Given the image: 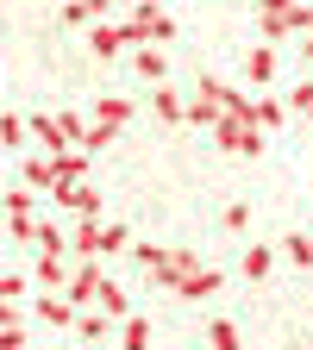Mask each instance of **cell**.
<instances>
[{
    "label": "cell",
    "instance_id": "obj_35",
    "mask_svg": "<svg viewBox=\"0 0 313 350\" xmlns=\"http://www.w3.org/2000/svg\"><path fill=\"white\" fill-rule=\"evenodd\" d=\"M226 226H232V232H245V226H251V206H245V200H232V206H226Z\"/></svg>",
    "mask_w": 313,
    "mask_h": 350
},
{
    "label": "cell",
    "instance_id": "obj_9",
    "mask_svg": "<svg viewBox=\"0 0 313 350\" xmlns=\"http://www.w3.org/2000/svg\"><path fill=\"white\" fill-rule=\"evenodd\" d=\"M25 138H38V144H44L38 157H57V150H69V144H63V131H57V119H44V113H38V119H25Z\"/></svg>",
    "mask_w": 313,
    "mask_h": 350
},
{
    "label": "cell",
    "instance_id": "obj_26",
    "mask_svg": "<svg viewBox=\"0 0 313 350\" xmlns=\"http://www.w3.org/2000/svg\"><path fill=\"white\" fill-rule=\"evenodd\" d=\"M75 332H82L88 344H101V338H107V313H95V306H82V313H75Z\"/></svg>",
    "mask_w": 313,
    "mask_h": 350
},
{
    "label": "cell",
    "instance_id": "obj_13",
    "mask_svg": "<svg viewBox=\"0 0 313 350\" xmlns=\"http://www.w3.org/2000/svg\"><path fill=\"white\" fill-rule=\"evenodd\" d=\"M32 313H38L44 325H75V306H69L63 294H44V300H32Z\"/></svg>",
    "mask_w": 313,
    "mask_h": 350
},
{
    "label": "cell",
    "instance_id": "obj_19",
    "mask_svg": "<svg viewBox=\"0 0 313 350\" xmlns=\"http://www.w3.org/2000/svg\"><path fill=\"white\" fill-rule=\"evenodd\" d=\"M25 188H32V194H51V188H57L51 157H25Z\"/></svg>",
    "mask_w": 313,
    "mask_h": 350
},
{
    "label": "cell",
    "instance_id": "obj_30",
    "mask_svg": "<svg viewBox=\"0 0 313 350\" xmlns=\"http://www.w3.org/2000/svg\"><path fill=\"white\" fill-rule=\"evenodd\" d=\"M0 144H7V150L25 144V119H19V113H0Z\"/></svg>",
    "mask_w": 313,
    "mask_h": 350
},
{
    "label": "cell",
    "instance_id": "obj_32",
    "mask_svg": "<svg viewBox=\"0 0 313 350\" xmlns=\"http://www.w3.org/2000/svg\"><path fill=\"white\" fill-rule=\"evenodd\" d=\"M113 138H119V131H107V125H88V131H82V150H107Z\"/></svg>",
    "mask_w": 313,
    "mask_h": 350
},
{
    "label": "cell",
    "instance_id": "obj_38",
    "mask_svg": "<svg viewBox=\"0 0 313 350\" xmlns=\"http://www.w3.org/2000/svg\"><path fill=\"white\" fill-rule=\"evenodd\" d=\"M25 294V275H0V300H19Z\"/></svg>",
    "mask_w": 313,
    "mask_h": 350
},
{
    "label": "cell",
    "instance_id": "obj_24",
    "mask_svg": "<svg viewBox=\"0 0 313 350\" xmlns=\"http://www.w3.org/2000/svg\"><path fill=\"white\" fill-rule=\"evenodd\" d=\"M119 344H125V350H151V319L125 313V332H119Z\"/></svg>",
    "mask_w": 313,
    "mask_h": 350
},
{
    "label": "cell",
    "instance_id": "obj_15",
    "mask_svg": "<svg viewBox=\"0 0 313 350\" xmlns=\"http://www.w3.org/2000/svg\"><path fill=\"white\" fill-rule=\"evenodd\" d=\"M175 294H182V300H207V294H219V269H195V275H182V282H175Z\"/></svg>",
    "mask_w": 313,
    "mask_h": 350
},
{
    "label": "cell",
    "instance_id": "obj_3",
    "mask_svg": "<svg viewBox=\"0 0 313 350\" xmlns=\"http://www.w3.org/2000/svg\"><path fill=\"white\" fill-rule=\"evenodd\" d=\"M213 138H219V150H232V157H257V150H263V131H257L251 119H219Z\"/></svg>",
    "mask_w": 313,
    "mask_h": 350
},
{
    "label": "cell",
    "instance_id": "obj_22",
    "mask_svg": "<svg viewBox=\"0 0 313 350\" xmlns=\"http://www.w3.org/2000/svg\"><path fill=\"white\" fill-rule=\"evenodd\" d=\"M0 206H7V226H13V219H38V194H32L25 182H19L7 200H0Z\"/></svg>",
    "mask_w": 313,
    "mask_h": 350
},
{
    "label": "cell",
    "instance_id": "obj_16",
    "mask_svg": "<svg viewBox=\"0 0 313 350\" xmlns=\"http://www.w3.org/2000/svg\"><path fill=\"white\" fill-rule=\"evenodd\" d=\"M132 119V100H119V94H101L95 100V125H107V131H119Z\"/></svg>",
    "mask_w": 313,
    "mask_h": 350
},
{
    "label": "cell",
    "instance_id": "obj_37",
    "mask_svg": "<svg viewBox=\"0 0 313 350\" xmlns=\"http://www.w3.org/2000/svg\"><path fill=\"white\" fill-rule=\"evenodd\" d=\"M7 232H13L19 244H32V238H38V219H13V226H7Z\"/></svg>",
    "mask_w": 313,
    "mask_h": 350
},
{
    "label": "cell",
    "instance_id": "obj_20",
    "mask_svg": "<svg viewBox=\"0 0 313 350\" xmlns=\"http://www.w3.org/2000/svg\"><path fill=\"white\" fill-rule=\"evenodd\" d=\"M107 19V0H69L63 7V25H101Z\"/></svg>",
    "mask_w": 313,
    "mask_h": 350
},
{
    "label": "cell",
    "instance_id": "obj_18",
    "mask_svg": "<svg viewBox=\"0 0 313 350\" xmlns=\"http://www.w3.org/2000/svg\"><path fill=\"white\" fill-rule=\"evenodd\" d=\"M51 169H57V182H88V150H57Z\"/></svg>",
    "mask_w": 313,
    "mask_h": 350
},
{
    "label": "cell",
    "instance_id": "obj_27",
    "mask_svg": "<svg viewBox=\"0 0 313 350\" xmlns=\"http://www.w3.org/2000/svg\"><path fill=\"white\" fill-rule=\"evenodd\" d=\"M282 113H288L282 100H251V125H257V131H270V125H282Z\"/></svg>",
    "mask_w": 313,
    "mask_h": 350
},
{
    "label": "cell",
    "instance_id": "obj_2",
    "mask_svg": "<svg viewBox=\"0 0 313 350\" xmlns=\"http://www.w3.org/2000/svg\"><path fill=\"white\" fill-rule=\"evenodd\" d=\"M125 31H132V44H169V38H175V19L157 7V0H132Z\"/></svg>",
    "mask_w": 313,
    "mask_h": 350
},
{
    "label": "cell",
    "instance_id": "obj_17",
    "mask_svg": "<svg viewBox=\"0 0 313 350\" xmlns=\"http://www.w3.org/2000/svg\"><path fill=\"white\" fill-rule=\"evenodd\" d=\"M95 313H107V319H125V313H132V300H125V288H119V282H101Z\"/></svg>",
    "mask_w": 313,
    "mask_h": 350
},
{
    "label": "cell",
    "instance_id": "obj_8",
    "mask_svg": "<svg viewBox=\"0 0 313 350\" xmlns=\"http://www.w3.org/2000/svg\"><path fill=\"white\" fill-rule=\"evenodd\" d=\"M132 69H138V75H145V81L157 88V81L169 75V57L157 51V44H132Z\"/></svg>",
    "mask_w": 313,
    "mask_h": 350
},
{
    "label": "cell",
    "instance_id": "obj_10",
    "mask_svg": "<svg viewBox=\"0 0 313 350\" xmlns=\"http://www.w3.org/2000/svg\"><path fill=\"white\" fill-rule=\"evenodd\" d=\"M195 269H201V262H195V250H163L157 282H163V288H175V282H182V275H195Z\"/></svg>",
    "mask_w": 313,
    "mask_h": 350
},
{
    "label": "cell",
    "instance_id": "obj_4",
    "mask_svg": "<svg viewBox=\"0 0 313 350\" xmlns=\"http://www.w3.org/2000/svg\"><path fill=\"white\" fill-rule=\"evenodd\" d=\"M44 200H57V206H69L75 219H95L101 213V194H95V182H57Z\"/></svg>",
    "mask_w": 313,
    "mask_h": 350
},
{
    "label": "cell",
    "instance_id": "obj_36",
    "mask_svg": "<svg viewBox=\"0 0 313 350\" xmlns=\"http://www.w3.org/2000/svg\"><path fill=\"white\" fill-rule=\"evenodd\" d=\"M0 350H25V325H0Z\"/></svg>",
    "mask_w": 313,
    "mask_h": 350
},
{
    "label": "cell",
    "instance_id": "obj_7",
    "mask_svg": "<svg viewBox=\"0 0 313 350\" xmlns=\"http://www.w3.org/2000/svg\"><path fill=\"white\" fill-rule=\"evenodd\" d=\"M88 51H95V57H119V51H132V31L125 25H95V38H88Z\"/></svg>",
    "mask_w": 313,
    "mask_h": 350
},
{
    "label": "cell",
    "instance_id": "obj_29",
    "mask_svg": "<svg viewBox=\"0 0 313 350\" xmlns=\"http://www.w3.org/2000/svg\"><path fill=\"white\" fill-rule=\"evenodd\" d=\"M207 338H213V350H245V338H238V325H232V319H213V332H207Z\"/></svg>",
    "mask_w": 313,
    "mask_h": 350
},
{
    "label": "cell",
    "instance_id": "obj_40",
    "mask_svg": "<svg viewBox=\"0 0 313 350\" xmlns=\"http://www.w3.org/2000/svg\"><path fill=\"white\" fill-rule=\"evenodd\" d=\"M301 57H307V63H313V31H307V38H301Z\"/></svg>",
    "mask_w": 313,
    "mask_h": 350
},
{
    "label": "cell",
    "instance_id": "obj_33",
    "mask_svg": "<svg viewBox=\"0 0 313 350\" xmlns=\"http://www.w3.org/2000/svg\"><path fill=\"white\" fill-rule=\"evenodd\" d=\"M288 107H295L301 119H313V81H301V88H295V94H288Z\"/></svg>",
    "mask_w": 313,
    "mask_h": 350
},
{
    "label": "cell",
    "instance_id": "obj_28",
    "mask_svg": "<svg viewBox=\"0 0 313 350\" xmlns=\"http://www.w3.org/2000/svg\"><path fill=\"white\" fill-rule=\"evenodd\" d=\"M276 269V250H245V282H263Z\"/></svg>",
    "mask_w": 313,
    "mask_h": 350
},
{
    "label": "cell",
    "instance_id": "obj_31",
    "mask_svg": "<svg viewBox=\"0 0 313 350\" xmlns=\"http://www.w3.org/2000/svg\"><path fill=\"white\" fill-rule=\"evenodd\" d=\"M125 244H132L125 226H101V256H113V250H125Z\"/></svg>",
    "mask_w": 313,
    "mask_h": 350
},
{
    "label": "cell",
    "instance_id": "obj_5",
    "mask_svg": "<svg viewBox=\"0 0 313 350\" xmlns=\"http://www.w3.org/2000/svg\"><path fill=\"white\" fill-rule=\"evenodd\" d=\"M101 269H95V262H82V269H69V282H63V300L75 306V313H82V306H95V294H101Z\"/></svg>",
    "mask_w": 313,
    "mask_h": 350
},
{
    "label": "cell",
    "instance_id": "obj_12",
    "mask_svg": "<svg viewBox=\"0 0 313 350\" xmlns=\"http://www.w3.org/2000/svg\"><path fill=\"white\" fill-rule=\"evenodd\" d=\"M32 250H38V256H69V232H63V226H51V219H38Z\"/></svg>",
    "mask_w": 313,
    "mask_h": 350
},
{
    "label": "cell",
    "instance_id": "obj_6",
    "mask_svg": "<svg viewBox=\"0 0 313 350\" xmlns=\"http://www.w3.org/2000/svg\"><path fill=\"white\" fill-rule=\"evenodd\" d=\"M69 256H82V262L101 256V226H95V219H75V226H69Z\"/></svg>",
    "mask_w": 313,
    "mask_h": 350
},
{
    "label": "cell",
    "instance_id": "obj_1",
    "mask_svg": "<svg viewBox=\"0 0 313 350\" xmlns=\"http://www.w3.org/2000/svg\"><path fill=\"white\" fill-rule=\"evenodd\" d=\"M257 19H263V38L270 44L313 31V7H301V0H257Z\"/></svg>",
    "mask_w": 313,
    "mask_h": 350
},
{
    "label": "cell",
    "instance_id": "obj_34",
    "mask_svg": "<svg viewBox=\"0 0 313 350\" xmlns=\"http://www.w3.org/2000/svg\"><path fill=\"white\" fill-rule=\"evenodd\" d=\"M132 256H138V262H145V269H151V275L163 269V244H138V250H132Z\"/></svg>",
    "mask_w": 313,
    "mask_h": 350
},
{
    "label": "cell",
    "instance_id": "obj_39",
    "mask_svg": "<svg viewBox=\"0 0 313 350\" xmlns=\"http://www.w3.org/2000/svg\"><path fill=\"white\" fill-rule=\"evenodd\" d=\"M0 325H19V300H0Z\"/></svg>",
    "mask_w": 313,
    "mask_h": 350
},
{
    "label": "cell",
    "instance_id": "obj_23",
    "mask_svg": "<svg viewBox=\"0 0 313 350\" xmlns=\"http://www.w3.org/2000/svg\"><path fill=\"white\" fill-rule=\"evenodd\" d=\"M219 119H226V113H219L213 100H182V125H201V131H213Z\"/></svg>",
    "mask_w": 313,
    "mask_h": 350
},
{
    "label": "cell",
    "instance_id": "obj_14",
    "mask_svg": "<svg viewBox=\"0 0 313 350\" xmlns=\"http://www.w3.org/2000/svg\"><path fill=\"white\" fill-rule=\"evenodd\" d=\"M32 275H38V288H44V294H63L69 262H63V256H38V269H32Z\"/></svg>",
    "mask_w": 313,
    "mask_h": 350
},
{
    "label": "cell",
    "instance_id": "obj_25",
    "mask_svg": "<svg viewBox=\"0 0 313 350\" xmlns=\"http://www.w3.org/2000/svg\"><path fill=\"white\" fill-rule=\"evenodd\" d=\"M276 250H282L288 262H301V269H307V262H313V238H307V232H288V238H282Z\"/></svg>",
    "mask_w": 313,
    "mask_h": 350
},
{
    "label": "cell",
    "instance_id": "obj_21",
    "mask_svg": "<svg viewBox=\"0 0 313 350\" xmlns=\"http://www.w3.org/2000/svg\"><path fill=\"white\" fill-rule=\"evenodd\" d=\"M245 75H251L257 88H263V81H270V75H276V44H257V51L245 57Z\"/></svg>",
    "mask_w": 313,
    "mask_h": 350
},
{
    "label": "cell",
    "instance_id": "obj_11",
    "mask_svg": "<svg viewBox=\"0 0 313 350\" xmlns=\"http://www.w3.org/2000/svg\"><path fill=\"white\" fill-rule=\"evenodd\" d=\"M151 113H157L163 125H182V94H175L169 81H157V88H151Z\"/></svg>",
    "mask_w": 313,
    "mask_h": 350
}]
</instances>
